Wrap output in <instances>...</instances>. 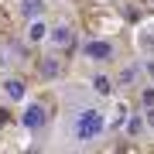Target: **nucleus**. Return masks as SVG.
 <instances>
[{
  "mask_svg": "<svg viewBox=\"0 0 154 154\" xmlns=\"http://www.w3.org/2000/svg\"><path fill=\"white\" fill-rule=\"evenodd\" d=\"M106 134V113L99 106H75L69 116V140L75 147H93Z\"/></svg>",
  "mask_w": 154,
  "mask_h": 154,
  "instance_id": "1",
  "label": "nucleus"
},
{
  "mask_svg": "<svg viewBox=\"0 0 154 154\" xmlns=\"http://www.w3.org/2000/svg\"><path fill=\"white\" fill-rule=\"evenodd\" d=\"M140 65H127L123 72H120V86H134V82H137V75H140Z\"/></svg>",
  "mask_w": 154,
  "mask_h": 154,
  "instance_id": "11",
  "label": "nucleus"
},
{
  "mask_svg": "<svg viewBox=\"0 0 154 154\" xmlns=\"http://www.w3.org/2000/svg\"><path fill=\"white\" fill-rule=\"evenodd\" d=\"M72 38H75L72 24H55V28H51V45H55V48H69Z\"/></svg>",
  "mask_w": 154,
  "mask_h": 154,
  "instance_id": "7",
  "label": "nucleus"
},
{
  "mask_svg": "<svg viewBox=\"0 0 154 154\" xmlns=\"http://www.w3.org/2000/svg\"><path fill=\"white\" fill-rule=\"evenodd\" d=\"M113 55H116V48L106 38H89L82 45V58H89V62H110Z\"/></svg>",
  "mask_w": 154,
  "mask_h": 154,
  "instance_id": "2",
  "label": "nucleus"
},
{
  "mask_svg": "<svg viewBox=\"0 0 154 154\" xmlns=\"http://www.w3.org/2000/svg\"><path fill=\"white\" fill-rule=\"evenodd\" d=\"M21 123L28 127L31 134H34V130H41V127L48 123V110H45L41 103H28V106H24V113H21Z\"/></svg>",
  "mask_w": 154,
  "mask_h": 154,
  "instance_id": "3",
  "label": "nucleus"
},
{
  "mask_svg": "<svg viewBox=\"0 0 154 154\" xmlns=\"http://www.w3.org/2000/svg\"><path fill=\"white\" fill-rule=\"evenodd\" d=\"M144 116H147V130L154 134V106H151V110H147V113H144Z\"/></svg>",
  "mask_w": 154,
  "mask_h": 154,
  "instance_id": "14",
  "label": "nucleus"
},
{
  "mask_svg": "<svg viewBox=\"0 0 154 154\" xmlns=\"http://www.w3.org/2000/svg\"><path fill=\"white\" fill-rule=\"evenodd\" d=\"M93 93L96 96H110L113 93V79L103 75V72H96V75H93Z\"/></svg>",
  "mask_w": 154,
  "mask_h": 154,
  "instance_id": "9",
  "label": "nucleus"
},
{
  "mask_svg": "<svg viewBox=\"0 0 154 154\" xmlns=\"http://www.w3.org/2000/svg\"><path fill=\"white\" fill-rule=\"evenodd\" d=\"M38 75L48 79V82H51V79H58V75H62V62H58L55 55H41V62H38Z\"/></svg>",
  "mask_w": 154,
  "mask_h": 154,
  "instance_id": "6",
  "label": "nucleus"
},
{
  "mask_svg": "<svg viewBox=\"0 0 154 154\" xmlns=\"http://www.w3.org/2000/svg\"><path fill=\"white\" fill-rule=\"evenodd\" d=\"M21 17H28V21H34V17H41L45 14V0H21Z\"/></svg>",
  "mask_w": 154,
  "mask_h": 154,
  "instance_id": "8",
  "label": "nucleus"
},
{
  "mask_svg": "<svg viewBox=\"0 0 154 154\" xmlns=\"http://www.w3.org/2000/svg\"><path fill=\"white\" fill-rule=\"evenodd\" d=\"M24 41L28 45H41V41H51V28L45 17H34V21H28V34H24Z\"/></svg>",
  "mask_w": 154,
  "mask_h": 154,
  "instance_id": "5",
  "label": "nucleus"
},
{
  "mask_svg": "<svg viewBox=\"0 0 154 154\" xmlns=\"http://www.w3.org/2000/svg\"><path fill=\"white\" fill-rule=\"evenodd\" d=\"M0 96H4L7 103H21V99L28 96V86H24V79H17V75H7L4 82H0Z\"/></svg>",
  "mask_w": 154,
  "mask_h": 154,
  "instance_id": "4",
  "label": "nucleus"
},
{
  "mask_svg": "<svg viewBox=\"0 0 154 154\" xmlns=\"http://www.w3.org/2000/svg\"><path fill=\"white\" fill-rule=\"evenodd\" d=\"M140 69H144V75H147V79H154V55H151L147 62H144V65H140Z\"/></svg>",
  "mask_w": 154,
  "mask_h": 154,
  "instance_id": "13",
  "label": "nucleus"
},
{
  "mask_svg": "<svg viewBox=\"0 0 154 154\" xmlns=\"http://www.w3.org/2000/svg\"><path fill=\"white\" fill-rule=\"evenodd\" d=\"M144 127H147V116L137 113V116H130V120H127L123 130H127V137H140V134H144Z\"/></svg>",
  "mask_w": 154,
  "mask_h": 154,
  "instance_id": "10",
  "label": "nucleus"
},
{
  "mask_svg": "<svg viewBox=\"0 0 154 154\" xmlns=\"http://www.w3.org/2000/svg\"><path fill=\"white\" fill-rule=\"evenodd\" d=\"M11 65V58H7V48H0V69H7Z\"/></svg>",
  "mask_w": 154,
  "mask_h": 154,
  "instance_id": "15",
  "label": "nucleus"
},
{
  "mask_svg": "<svg viewBox=\"0 0 154 154\" xmlns=\"http://www.w3.org/2000/svg\"><path fill=\"white\" fill-rule=\"evenodd\" d=\"M140 103L147 106V110L154 106V86H147V89H140Z\"/></svg>",
  "mask_w": 154,
  "mask_h": 154,
  "instance_id": "12",
  "label": "nucleus"
}]
</instances>
